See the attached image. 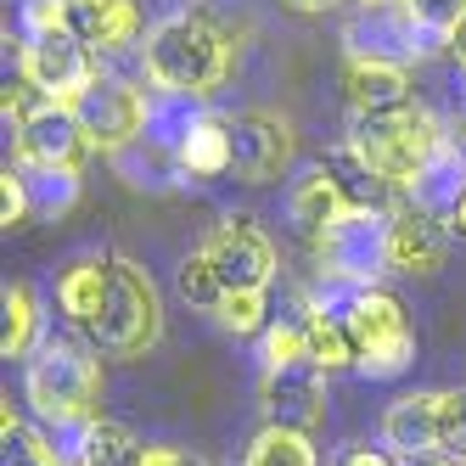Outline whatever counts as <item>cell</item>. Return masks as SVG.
Here are the masks:
<instances>
[{
    "mask_svg": "<svg viewBox=\"0 0 466 466\" xmlns=\"http://www.w3.org/2000/svg\"><path fill=\"white\" fill-rule=\"evenodd\" d=\"M141 62H147V79L163 96L214 102L219 85L230 79V35L208 12H169L147 28Z\"/></svg>",
    "mask_w": 466,
    "mask_h": 466,
    "instance_id": "cell-1",
    "label": "cell"
},
{
    "mask_svg": "<svg viewBox=\"0 0 466 466\" xmlns=\"http://www.w3.org/2000/svg\"><path fill=\"white\" fill-rule=\"evenodd\" d=\"M102 349H85L74 338H46L35 349V360H28L23 371V393L28 405H35V416L56 432H79L90 421H102V360H96Z\"/></svg>",
    "mask_w": 466,
    "mask_h": 466,
    "instance_id": "cell-2",
    "label": "cell"
},
{
    "mask_svg": "<svg viewBox=\"0 0 466 466\" xmlns=\"http://www.w3.org/2000/svg\"><path fill=\"white\" fill-rule=\"evenodd\" d=\"M444 141H450L444 124L432 118L421 102L393 107V113H354L349 118V147L371 163L393 191H410L421 180V169L439 157Z\"/></svg>",
    "mask_w": 466,
    "mask_h": 466,
    "instance_id": "cell-3",
    "label": "cell"
},
{
    "mask_svg": "<svg viewBox=\"0 0 466 466\" xmlns=\"http://www.w3.org/2000/svg\"><path fill=\"white\" fill-rule=\"evenodd\" d=\"M163 338V292L152 270H141L129 253H107V304L90 326V343L107 360H141Z\"/></svg>",
    "mask_w": 466,
    "mask_h": 466,
    "instance_id": "cell-4",
    "label": "cell"
},
{
    "mask_svg": "<svg viewBox=\"0 0 466 466\" xmlns=\"http://www.w3.org/2000/svg\"><path fill=\"white\" fill-rule=\"evenodd\" d=\"M343 320H349V343H354V371L371 382H393L416 365V326L393 292L382 287H360L343 292Z\"/></svg>",
    "mask_w": 466,
    "mask_h": 466,
    "instance_id": "cell-5",
    "label": "cell"
},
{
    "mask_svg": "<svg viewBox=\"0 0 466 466\" xmlns=\"http://www.w3.org/2000/svg\"><path fill=\"white\" fill-rule=\"evenodd\" d=\"M309 248H315L326 287L360 292L388 270V214H343L331 230H320Z\"/></svg>",
    "mask_w": 466,
    "mask_h": 466,
    "instance_id": "cell-6",
    "label": "cell"
},
{
    "mask_svg": "<svg viewBox=\"0 0 466 466\" xmlns=\"http://www.w3.org/2000/svg\"><path fill=\"white\" fill-rule=\"evenodd\" d=\"M152 113H157V102L124 74H102L79 102V118L90 129L96 152H124V147L147 141L152 136Z\"/></svg>",
    "mask_w": 466,
    "mask_h": 466,
    "instance_id": "cell-7",
    "label": "cell"
},
{
    "mask_svg": "<svg viewBox=\"0 0 466 466\" xmlns=\"http://www.w3.org/2000/svg\"><path fill=\"white\" fill-rule=\"evenodd\" d=\"M23 79L35 85L46 102H62V107H79L85 90L102 79V62L85 40H74L68 28L62 35H35L23 40Z\"/></svg>",
    "mask_w": 466,
    "mask_h": 466,
    "instance_id": "cell-8",
    "label": "cell"
},
{
    "mask_svg": "<svg viewBox=\"0 0 466 466\" xmlns=\"http://www.w3.org/2000/svg\"><path fill=\"white\" fill-rule=\"evenodd\" d=\"M96 141L79 118V107H62V102H40L17 124V169H68L85 175Z\"/></svg>",
    "mask_w": 466,
    "mask_h": 466,
    "instance_id": "cell-9",
    "label": "cell"
},
{
    "mask_svg": "<svg viewBox=\"0 0 466 466\" xmlns=\"http://www.w3.org/2000/svg\"><path fill=\"white\" fill-rule=\"evenodd\" d=\"M203 253L219 270L225 292H264L276 281V248H270V237H264L248 214H225L214 225V237L203 242Z\"/></svg>",
    "mask_w": 466,
    "mask_h": 466,
    "instance_id": "cell-10",
    "label": "cell"
},
{
    "mask_svg": "<svg viewBox=\"0 0 466 466\" xmlns=\"http://www.w3.org/2000/svg\"><path fill=\"white\" fill-rule=\"evenodd\" d=\"M298 136L276 113H237L230 118V175L242 186H276L292 169Z\"/></svg>",
    "mask_w": 466,
    "mask_h": 466,
    "instance_id": "cell-11",
    "label": "cell"
},
{
    "mask_svg": "<svg viewBox=\"0 0 466 466\" xmlns=\"http://www.w3.org/2000/svg\"><path fill=\"white\" fill-rule=\"evenodd\" d=\"M326 382L331 371H320L315 360H298V365H264L258 371V405L276 427H298V432H315L326 421Z\"/></svg>",
    "mask_w": 466,
    "mask_h": 466,
    "instance_id": "cell-12",
    "label": "cell"
},
{
    "mask_svg": "<svg viewBox=\"0 0 466 466\" xmlns=\"http://www.w3.org/2000/svg\"><path fill=\"white\" fill-rule=\"evenodd\" d=\"M450 253V219L421 203H399L388 214V270L393 276H439Z\"/></svg>",
    "mask_w": 466,
    "mask_h": 466,
    "instance_id": "cell-13",
    "label": "cell"
},
{
    "mask_svg": "<svg viewBox=\"0 0 466 466\" xmlns=\"http://www.w3.org/2000/svg\"><path fill=\"white\" fill-rule=\"evenodd\" d=\"M343 46L354 56H382V62H410L421 51H432V40L410 23V12L399 0H377V6H360V17L343 28Z\"/></svg>",
    "mask_w": 466,
    "mask_h": 466,
    "instance_id": "cell-14",
    "label": "cell"
},
{
    "mask_svg": "<svg viewBox=\"0 0 466 466\" xmlns=\"http://www.w3.org/2000/svg\"><path fill=\"white\" fill-rule=\"evenodd\" d=\"M343 96H349V113H393L416 102V85L405 62L343 51Z\"/></svg>",
    "mask_w": 466,
    "mask_h": 466,
    "instance_id": "cell-15",
    "label": "cell"
},
{
    "mask_svg": "<svg viewBox=\"0 0 466 466\" xmlns=\"http://www.w3.org/2000/svg\"><path fill=\"white\" fill-rule=\"evenodd\" d=\"M62 6H68V35L85 40L96 56H113V51H129L136 40H147L136 0H62Z\"/></svg>",
    "mask_w": 466,
    "mask_h": 466,
    "instance_id": "cell-16",
    "label": "cell"
},
{
    "mask_svg": "<svg viewBox=\"0 0 466 466\" xmlns=\"http://www.w3.org/2000/svg\"><path fill=\"white\" fill-rule=\"evenodd\" d=\"M169 152H175V169L186 180H219V175H230V118L191 113L180 124V136L169 141Z\"/></svg>",
    "mask_w": 466,
    "mask_h": 466,
    "instance_id": "cell-17",
    "label": "cell"
},
{
    "mask_svg": "<svg viewBox=\"0 0 466 466\" xmlns=\"http://www.w3.org/2000/svg\"><path fill=\"white\" fill-rule=\"evenodd\" d=\"M102 304H107V253H85L74 264H62L56 270V315L79 331H90Z\"/></svg>",
    "mask_w": 466,
    "mask_h": 466,
    "instance_id": "cell-18",
    "label": "cell"
},
{
    "mask_svg": "<svg viewBox=\"0 0 466 466\" xmlns=\"http://www.w3.org/2000/svg\"><path fill=\"white\" fill-rule=\"evenodd\" d=\"M382 444L399 455H439V393H405L382 410Z\"/></svg>",
    "mask_w": 466,
    "mask_h": 466,
    "instance_id": "cell-19",
    "label": "cell"
},
{
    "mask_svg": "<svg viewBox=\"0 0 466 466\" xmlns=\"http://www.w3.org/2000/svg\"><path fill=\"white\" fill-rule=\"evenodd\" d=\"M320 163H326V175H331V186H338V197H343L349 214H393V208H388V203H393V186H388L349 141L331 147Z\"/></svg>",
    "mask_w": 466,
    "mask_h": 466,
    "instance_id": "cell-20",
    "label": "cell"
},
{
    "mask_svg": "<svg viewBox=\"0 0 466 466\" xmlns=\"http://www.w3.org/2000/svg\"><path fill=\"white\" fill-rule=\"evenodd\" d=\"M287 214H292V225L304 230L309 242L349 214L343 197H338V186H331V175H326V163H315V169H304V175L292 180V191H287Z\"/></svg>",
    "mask_w": 466,
    "mask_h": 466,
    "instance_id": "cell-21",
    "label": "cell"
},
{
    "mask_svg": "<svg viewBox=\"0 0 466 466\" xmlns=\"http://www.w3.org/2000/svg\"><path fill=\"white\" fill-rule=\"evenodd\" d=\"M40 292L28 281H6L0 292V354L6 360H35L40 349Z\"/></svg>",
    "mask_w": 466,
    "mask_h": 466,
    "instance_id": "cell-22",
    "label": "cell"
},
{
    "mask_svg": "<svg viewBox=\"0 0 466 466\" xmlns=\"http://www.w3.org/2000/svg\"><path fill=\"white\" fill-rule=\"evenodd\" d=\"M141 461H147V444L118 421H90L68 444V466H141Z\"/></svg>",
    "mask_w": 466,
    "mask_h": 466,
    "instance_id": "cell-23",
    "label": "cell"
},
{
    "mask_svg": "<svg viewBox=\"0 0 466 466\" xmlns=\"http://www.w3.org/2000/svg\"><path fill=\"white\" fill-rule=\"evenodd\" d=\"M466 191V163H461V147H455V136L439 147V157L421 169V180L405 191L410 203H421V208H432V214H450L455 208V197Z\"/></svg>",
    "mask_w": 466,
    "mask_h": 466,
    "instance_id": "cell-24",
    "label": "cell"
},
{
    "mask_svg": "<svg viewBox=\"0 0 466 466\" xmlns=\"http://www.w3.org/2000/svg\"><path fill=\"white\" fill-rule=\"evenodd\" d=\"M304 331H309V360L320 371H343L354 365V343H349V320L331 304H309L304 309Z\"/></svg>",
    "mask_w": 466,
    "mask_h": 466,
    "instance_id": "cell-25",
    "label": "cell"
},
{
    "mask_svg": "<svg viewBox=\"0 0 466 466\" xmlns=\"http://www.w3.org/2000/svg\"><path fill=\"white\" fill-rule=\"evenodd\" d=\"M242 466H320V455H315V444H309V432L264 421V432L248 444Z\"/></svg>",
    "mask_w": 466,
    "mask_h": 466,
    "instance_id": "cell-26",
    "label": "cell"
},
{
    "mask_svg": "<svg viewBox=\"0 0 466 466\" xmlns=\"http://www.w3.org/2000/svg\"><path fill=\"white\" fill-rule=\"evenodd\" d=\"M0 444H6V466H68V450H56L46 432L23 427L12 405L0 416Z\"/></svg>",
    "mask_w": 466,
    "mask_h": 466,
    "instance_id": "cell-27",
    "label": "cell"
},
{
    "mask_svg": "<svg viewBox=\"0 0 466 466\" xmlns=\"http://www.w3.org/2000/svg\"><path fill=\"white\" fill-rule=\"evenodd\" d=\"M23 180H28V203H35L40 219L68 214L79 203V175H68V169H23Z\"/></svg>",
    "mask_w": 466,
    "mask_h": 466,
    "instance_id": "cell-28",
    "label": "cell"
},
{
    "mask_svg": "<svg viewBox=\"0 0 466 466\" xmlns=\"http://www.w3.org/2000/svg\"><path fill=\"white\" fill-rule=\"evenodd\" d=\"M214 320H219V331H230V338H264L270 304H264V292H225Z\"/></svg>",
    "mask_w": 466,
    "mask_h": 466,
    "instance_id": "cell-29",
    "label": "cell"
},
{
    "mask_svg": "<svg viewBox=\"0 0 466 466\" xmlns=\"http://www.w3.org/2000/svg\"><path fill=\"white\" fill-rule=\"evenodd\" d=\"M399 6L410 12V23L421 28L432 46H450V35H455L461 17H466V0H399Z\"/></svg>",
    "mask_w": 466,
    "mask_h": 466,
    "instance_id": "cell-30",
    "label": "cell"
},
{
    "mask_svg": "<svg viewBox=\"0 0 466 466\" xmlns=\"http://www.w3.org/2000/svg\"><path fill=\"white\" fill-rule=\"evenodd\" d=\"M180 298L191 309H219V298H225V281H219V270L208 264V253H191L186 264H180Z\"/></svg>",
    "mask_w": 466,
    "mask_h": 466,
    "instance_id": "cell-31",
    "label": "cell"
},
{
    "mask_svg": "<svg viewBox=\"0 0 466 466\" xmlns=\"http://www.w3.org/2000/svg\"><path fill=\"white\" fill-rule=\"evenodd\" d=\"M258 360L264 365H298V360H309V331H304V320H270V326H264Z\"/></svg>",
    "mask_w": 466,
    "mask_h": 466,
    "instance_id": "cell-32",
    "label": "cell"
},
{
    "mask_svg": "<svg viewBox=\"0 0 466 466\" xmlns=\"http://www.w3.org/2000/svg\"><path fill=\"white\" fill-rule=\"evenodd\" d=\"M439 455L466 461V388L439 393Z\"/></svg>",
    "mask_w": 466,
    "mask_h": 466,
    "instance_id": "cell-33",
    "label": "cell"
},
{
    "mask_svg": "<svg viewBox=\"0 0 466 466\" xmlns=\"http://www.w3.org/2000/svg\"><path fill=\"white\" fill-rule=\"evenodd\" d=\"M28 219H35V203H28V180H23V169H6V175H0V225L17 230V225H28Z\"/></svg>",
    "mask_w": 466,
    "mask_h": 466,
    "instance_id": "cell-34",
    "label": "cell"
},
{
    "mask_svg": "<svg viewBox=\"0 0 466 466\" xmlns=\"http://www.w3.org/2000/svg\"><path fill=\"white\" fill-rule=\"evenodd\" d=\"M62 28H68V6L62 0H23V40L62 35Z\"/></svg>",
    "mask_w": 466,
    "mask_h": 466,
    "instance_id": "cell-35",
    "label": "cell"
},
{
    "mask_svg": "<svg viewBox=\"0 0 466 466\" xmlns=\"http://www.w3.org/2000/svg\"><path fill=\"white\" fill-rule=\"evenodd\" d=\"M141 466H208V461H197V455H186L175 444H147V461Z\"/></svg>",
    "mask_w": 466,
    "mask_h": 466,
    "instance_id": "cell-36",
    "label": "cell"
},
{
    "mask_svg": "<svg viewBox=\"0 0 466 466\" xmlns=\"http://www.w3.org/2000/svg\"><path fill=\"white\" fill-rule=\"evenodd\" d=\"M338 466H399V461H393V450H371V444H354V450H349V455H343Z\"/></svg>",
    "mask_w": 466,
    "mask_h": 466,
    "instance_id": "cell-37",
    "label": "cell"
},
{
    "mask_svg": "<svg viewBox=\"0 0 466 466\" xmlns=\"http://www.w3.org/2000/svg\"><path fill=\"white\" fill-rule=\"evenodd\" d=\"M444 219H450V237H461V242H466V191L455 197V208H450Z\"/></svg>",
    "mask_w": 466,
    "mask_h": 466,
    "instance_id": "cell-38",
    "label": "cell"
},
{
    "mask_svg": "<svg viewBox=\"0 0 466 466\" xmlns=\"http://www.w3.org/2000/svg\"><path fill=\"white\" fill-rule=\"evenodd\" d=\"M450 56H455L461 68H466V17H461V28H455V35H450Z\"/></svg>",
    "mask_w": 466,
    "mask_h": 466,
    "instance_id": "cell-39",
    "label": "cell"
},
{
    "mask_svg": "<svg viewBox=\"0 0 466 466\" xmlns=\"http://www.w3.org/2000/svg\"><path fill=\"white\" fill-rule=\"evenodd\" d=\"M281 6H292V12H331L338 0H281Z\"/></svg>",
    "mask_w": 466,
    "mask_h": 466,
    "instance_id": "cell-40",
    "label": "cell"
},
{
    "mask_svg": "<svg viewBox=\"0 0 466 466\" xmlns=\"http://www.w3.org/2000/svg\"><path fill=\"white\" fill-rule=\"evenodd\" d=\"M410 466H466V461H450V455H410Z\"/></svg>",
    "mask_w": 466,
    "mask_h": 466,
    "instance_id": "cell-41",
    "label": "cell"
},
{
    "mask_svg": "<svg viewBox=\"0 0 466 466\" xmlns=\"http://www.w3.org/2000/svg\"><path fill=\"white\" fill-rule=\"evenodd\" d=\"M461 136H466V107H461Z\"/></svg>",
    "mask_w": 466,
    "mask_h": 466,
    "instance_id": "cell-42",
    "label": "cell"
},
{
    "mask_svg": "<svg viewBox=\"0 0 466 466\" xmlns=\"http://www.w3.org/2000/svg\"><path fill=\"white\" fill-rule=\"evenodd\" d=\"M360 6H377V0H360Z\"/></svg>",
    "mask_w": 466,
    "mask_h": 466,
    "instance_id": "cell-43",
    "label": "cell"
},
{
    "mask_svg": "<svg viewBox=\"0 0 466 466\" xmlns=\"http://www.w3.org/2000/svg\"><path fill=\"white\" fill-rule=\"evenodd\" d=\"M461 74H466V68H461Z\"/></svg>",
    "mask_w": 466,
    "mask_h": 466,
    "instance_id": "cell-44",
    "label": "cell"
}]
</instances>
